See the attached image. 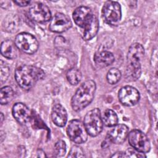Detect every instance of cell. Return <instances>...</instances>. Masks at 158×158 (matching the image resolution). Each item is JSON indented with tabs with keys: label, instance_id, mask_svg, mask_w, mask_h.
I'll return each mask as SVG.
<instances>
[{
	"label": "cell",
	"instance_id": "19",
	"mask_svg": "<svg viewBox=\"0 0 158 158\" xmlns=\"http://www.w3.org/2000/svg\"><path fill=\"white\" fill-rule=\"evenodd\" d=\"M103 124L107 127H114L118 123L116 113L111 109H106L101 115Z\"/></svg>",
	"mask_w": 158,
	"mask_h": 158
},
{
	"label": "cell",
	"instance_id": "30",
	"mask_svg": "<svg viewBox=\"0 0 158 158\" xmlns=\"http://www.w3.org/2000/svg\"><path fill=\"white\" fill-rule=\"evenodd\" d=\"M36 154H37L36 156L38 157H46V156L45 154V152L41 149L38 150L37 152H36Z\"/></svg>",
	"mask_w": 158,
	"mask_h": 158
},
{
	"label": "cell",
	"instance_id": "8",
	"mask_svg": "<svg viewBox=\"0 0 158 158\" xmlns=\"http://www.w3.org/2000/svg\"><path fill=\"white\" fill-rule=\"evenodd\" d=\"M67 134L73 142L77 144L86 142L88 135L84 123L77 119L72 120L69 122L67 128Z\"/></svg>",
	"mask_w": 158,
	"mask_h": 158
},
{
	"label": "cell",
	"instance_id": "17",
	"mask_svg": "<svg viewBox=\"0 0 158 158\" xmlns=\"http://www.w3.org/2000/svg\"><path fill=\"white\" fill-rule=\"evenodd\" d=\"M17 47L15 43L11 40H4L1 45V52L4 57L9 59H13L17 56Z\"/></svg>",
	"mask_w": 158,
	"mask_h": 158
},
{
	"label": "cell",
	"instance_id": "20",
	"mask_svg": "<svg viewBox=\"0 0 158 158\" xmlns=\"http://www.w3.org/2000/svg\"><path fill=\"white\" fill-rule=\"evenodd\" d=\"M14 98V91L9 86L2 87L0 91V102L1 104H7Z\"/></svg>",
	"mask_w": 158,
	"mask_h": 158
},
{
	"label": "cell",
	"instance_id": "9",
	"mask_svg": "<svg viewBox=\"0 0 158 158\" xmlns=\"http://www.w3.org/2000/svg\"><path fill=\"white\" fill-rule=\"evenodd\" d=\"M130 144L136 151L146 153L150 151L151 144L148 136L139 130H133L128 134Z\"/></svg>",
	"mask_w": 158,
	"mask_h": 158
},
{
	"label": "cell",
	"instance_id": "26",
	"mask_svg": "<svg viewBox=\"0 0 158 158\" xmlns=\"http://www.w3.org/2000/svg\"><path fill=\"white\" fill-rule=\"evenodd\" d=\"M125 153V157H130V158H133V157H136V158H139V157H146V155L144 154V153L139 152L138 151H136V149H135L134 148H129L128 149Z\"/></svg>",
	"mask_w": 158,
	"mask_h": 158
},
{
	"label": "cell",
	"instance_id": "31",
	"mask_svg": "<svg viewBox=\"0 0 158 158\" xmlns=\"http://www.w3.org/2000/svg\"><path fill=\"white\" fill-rule=\"evenodd\" d=\"M0 118H1V125H2L3 120H4V115H3L2 113H1V117H0Z\"/></svg>",
	"mask_w": 158,
	"mask_h": 158
},
{
	"label": "cell",
	"instance_id": "25",
	"mask_svg": "<svg viewBox=\"0 0 158 158\" xmlns=\"http://www.w3.org/2000/svg\"><path fill=\"white\" fill-rule=\"evenodd\" d=\"M9 68L2 60H1V81L2 83L6 81L9 75Z\"/></svg>",
	"mask_w": 158,
	"mask_h": 158
},
{
	"label": "cell",
	"instance_id": "22",
	"mask_svg": "<svg viewBox=\"0 0 158 158\" xmlns=\"http://www.w3.org/2000/svg\"><path fill=\"white\" fill-rule=\"evenodd\" d=\"M106 78L109 84L115 85L120 80L121 72L116 68H112L108 71Z\"/></svg>",
	"mask_w": 158,
	"mask_h": 158
},
{
	"label": "cell",
	"instance_id": "28",
	"mask_svg": "<svg viewBox=\"0 0 158 158\" xmlns=\"http://www.w3.org/2000/svg\"><path fill=\"white\" fill-rule=\"evenodd\" d=\"M111 143H112V142H111L110 139H109V138L108 137V136L106 135V137L105 139L102 141L101 146H102V148H107L108 146H109Z\"/></svg>",
	"mask_w": 158,
	"mask_h": 158
},
{
	"label": "cell",
	"instance_id": "16",
	"mask_svg": "<svg viewBox=\"0 0 158 158\" xmlns=\"http://www.w3.org/2000/svg\"><path fill=\"white\" fill-rule=\"evenodd\" d=\"M114 56L112 52L102 51L96 52L94 56V61L99 67H106L111 65L114 61Z\"/></svg>",
	"mask_w": 158,
	"mask_h": 158
},
{
	"label": "cell",
	"instance_id": "4",
	"mask_svg": "<svg viewBox=\"0 0 158 158\" xmlns=\"http://www.w3.org/2000/svg\"><path fill=\"white\" fill-rule=\"evenodd\" d=\"M144 54L143 46L138 43L132 44L127 53V65L126 70L130 73L141 72L140 61Z\"/></svg>",
	"mask_w": 158,
	"mask_h": 158
},
{
	"label": "cell",
	"instance_id": "2",
	"mask_svg": "<svg viewBox=\"0 0 158 158\" xmlns=\"http://www.w3.org/2000/svg\"><path fill=\"white\" fill-rule=\"evenodd\" d=\"M44 72L40 68L31 65H22L15 71V78L18 85L23 89H31L36 83L44 78Z\"/></svg>",
	"mask_w": 158,
	"mask_h": 158
},
{
	"label": "cell",
	"instance_id": "27",
	"mask_svg": "<svg viewBox=\"0 0 158 158\" xmlns=\"http://www.w3.org/2000/svg\"><path fill=\"white\" fill-rule=\"evenodd\" d=\"M14 2L17 5L22 7L27 6L30 4V1H14Z\"/></svg>",
	"mask_w": 158,
	"mask_h": 158
},
{
	"label": "cell",
	"instance_id": "7",
	"mask_svg": "<svg viewBox=\"0 0 158 158\" xmlns=\"http://www.w3.org/2000/svg\"><path fill=\"white\" fill-rule=\"evenodd\" d=\"M14 43L18 49L27 54H34L37 51L39 47L36 38L26 32L18 34L15 37Z\"/></svg>",
	"mask_w": 158,
	"mask_h": 158
},
{
	"label": "cell",
	"instance_id": "5",
	"mask_svg": "<svg viewBox=\"0 0 158 158\" xmlns=\"http://www.w3.org/2000/svg\"><path fill=\"white\" fill-rule=\"evenodd\" d=\"M83 123L89 135L93 137L98 136L103 128L100 110L95 108L88 112L85 116Z\"/></svg>",
	"mask_w": 158,
	"mask_h": 158
},
{
	"label": "cell",
	"instance_id": "6",
	"mask_svg": "<svg viewBox=\"0 0 158 158\" xmlns=\"http://www.w3.org/2000/svg\"><path fill=\"white\" fill-rule=\"evenodd\" d=\"M104 20L111 25H117L122 18L121 6L117 1H107L105 2L102 9Z\"/></svg>",
	"mask_w": 158,
	"mask_h": 158
},
{
	"label": "cell",
	"instance_id": "12",
	"mask_svg": "<svg viewBox=\"0 0 158 158\" xmlns=\"http://www.w3.org/2000/svg\"><path fill=\"white\" fill-rule=\"evenodd\" d=\"M118 97L120 102L125 106H133L136 104L140 98L139 91L134 87L125 86L118 91Z\"/></svg>",
	"mask_w": 158,
	"mask_h": 158
},
{
	"label": "cell",
	"instance_id": "14",
	"mask_svg": "<svg viewBox=\"0 0 158 158\" xmlns=\"http://www.w3.org/2000/svg\"><path fill=\"white\" fill-rule=\"evenodd\" d=\"M128 127L124 124H117L107 133L112 143L121 144L128 136Z\"/></svg>",
	"mask_w": 158,
	"mask_h": 158
},
{
	"label": "cell",
	"instance_id": "29",
	"mask_svg": "<svg viewBox=\"0 0 158 158\" xmlns=\"http://www.w3.org/2000/svg\"><path fill=\"white\" fill-rule=\"evenodd\" d=\"M112 157H125V153L124 152H115L114 154H113Z\"/></svg>",
	"mask_w": 158,
	"mask_h": 158
},
{
	"label": "cell",
	"instance_id": "23",
	"mask_svg": "<svg viewBox=\"0 0 158 158\" xmlns=\"http://www.w3.org/2000/svg\"><path fill=\"white\" fill-rule=\"evenodd\" d=\"M66 144L63 140L57 141L54 146V154L55 157H62L66 152Z\"/></svg>",
	"mask_w": 158,
	"mask_h": 158
},
{
	"label": "cell",
	"instance_id": "13",
	"mask_svg": "<svg viewBox=\"0 0 158 158\" xmlns=\"http://www.w3.org/2000/svg\"><path fill=\"white\" fill-rule=\"evenodd\" d=\"M12 115L15 120L22 125L30 123L33 117L31 111L25 104L22 102H17L14 105Z\"/></svg>",
	"mask_w": 158,
	"mask_h": 158
},
{
	"label": "cell",
	"instance_id": "10",
	"mask_svg": "<svg viewBox=\"0 0 158 158\" xmlns=\"http://www.w3.org/2000/svg\"><path fill=\"white\" fill-rule=\"evenodd\" d=\"M30 18L38 23H45L51 19V12L49 7L41 2H36L31 6L28 10Z\"/></svg>",
	"mask_w": 158,
	"mask_h": 158
},
{
	"label": "cell",
	"instance_id": "11",
	"mask_svg": "<svg viewBox=\"0 0 158 158\" xmlns=\"http://www.w3.org/2000/svg\"><path fill=\"white\" fill-rule=\"evenodd\" d=\"M72 26V22L68 15L57 12L51 19L49 28L52 32L63 33L70 29Z\"/></svg>",
	"mask_w": 158,
	"mask_h": 158
},
{
	"label": "cell",
	"instance_id": "18",
	"mask_svg": "<svg viewBox=\"0 0 158 158\" xmlns=\"http://www.w3.org/2000/svg\"><path fill=\"white\" fill-rule=\"evenodd\" d=\"M19 25V18L16 15L9 14L6 18H4L2 22V27L4 29L10 33L15 32Z\"/></svg>",
	"mask_w": 158,
	"mask_h": 158
},
{
	"label": "cell",
	"instance_id": "24",
	"mask_svg": "<svg viewBox=\"0 0 158 158\" xmlns=\"http://www.w3.org/2000/svg\"><path fill=\"white\" fill-rule=\"evenodd\" d=\"M85 157L83 151L81 148L78 146H73L72 147L67 157Z\"/></svg>",
	"mask_w": 158,
	"mask_h": 158
},
{
	"label": "cell",
	"instance_id": "15",
	"mask_svg": "<svg viewBox=\"0 0 158 158\" xmlns=\"http://www.w3.org/2000/svg\"><path fill=\"white\" fill-rule=\"evenodd\" d=\"M51 118L57 126L60 127L65 126L67 121V112L65 107L60 104H55L52 109Z\"/></svg>",
	"mask_w": 158,
	"mask_h": 158
},
{
	"label": "cell",
	"instance_id": "21",
	"mask_svg": "<svg viewBox=\"0 0 158 158\" xmlns=\"http://www.w3.org/2000/svg\"><path fill=\"white\" fill-rule=\"evenodd\" d=\"M67 78L71 85H77L81 79V73L78 69L72 68L67 73Z\"/></svg>",
	"mask_w": 158,
	"mask_h": 158
},
{
	"label": "cell",
	"instance_id": "1",
	"mask_svg": "<svg viewBox=\"0 0 158 158\" xmlns=\"http://www.w3.org/2000/svg\"><path fill=\"white\" fill-rule=\"evenodd\" d=\"M73 19L75 24L83 29L82 37L90 40L97 34L99 30V20L90 8L80 6L73 12Z\"/></svg>",
	"mask_w": 158,
	"mask_h": 158
},
{
	"label": "cell",
	"instance_id": "3",
	"mask_svg": "<svg viewBox=\"0 0 158 158\" xmlns=\"http://www.w3.org/2000/svg\"><path fill=\"white\" fill-rule=\"evenodd\" d=\"M96 88V83L92 80L83 83L72 98V109L75 111H80L88 106L94 98Z\"/></svg>",
	"mask_w": 158,
	"mask_h": 158
}]
</instances>
